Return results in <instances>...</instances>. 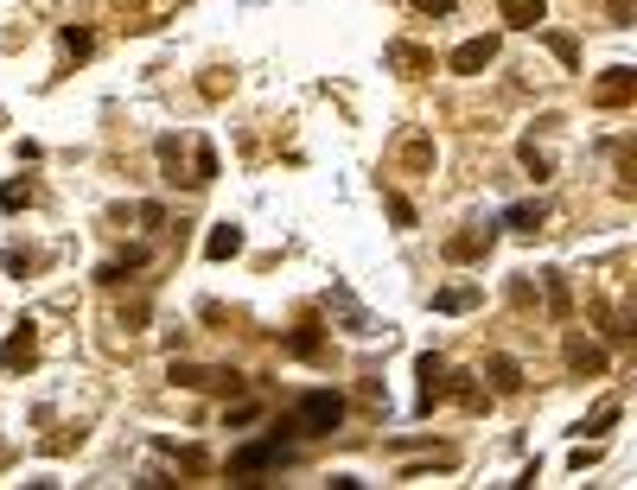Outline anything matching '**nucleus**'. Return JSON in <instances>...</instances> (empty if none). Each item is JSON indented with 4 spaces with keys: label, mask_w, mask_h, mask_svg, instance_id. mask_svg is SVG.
I'll return each instance as SVG.
<instances>
[{
    "label": "nucleus",
    "mask_w": 637,
    "mask_h": 490,
    "mask_svg": "<svg viewBox=\"0 0 637 490\" xmlns=\"http://www.w3.org/2000/svg\"><path fill=\"white\" fill-rule=\"evenodd\" d=\"M618 414H625V401H618V395H606V401H599V408H593L587 420H580L574 433H593V440H606V433L618 427Z\"/></svg>",
    "instance_id": "9b49d317"
},
{
    "label": "nucleus",
    "mask_w": 637,
    "mask_h": 490,
    "mask_svg": "<svg viewBox=\"0 0 637 490\" xmlns=\"http://www.w3.org/2000/svg\"><path fill=\"white\" fill-rule=\"evenodd\" d=\"M542 39H548V51H555L567 70H580V39H574V32H542Z\"/></svg>",
    "instance_id": "412c9836"
},
{
    "label": "nucleus",
    "mask_w": 637,
    "mask_h": 490,
    "mask_svg": "<svg viewBox=\"0 0 637 490\" xmlns=\"http://www.w3.org/2000/svg\"><path fill=\"white\" fill-rule=\"evenodd\" d=\"M542 287H548V312H555V319H567V280L548 268V274H542Z\"/></svg>",
    "instance_id": "4be33fe9"
},
{
    "label": "nucleus",
    "mask_w": 637,
    "mask_h": 490,
    "mask_svg": "<svg viewBox=\"0 0 637 490\" xmlns=\"http://www.w3.org/2000/svg\"><path fill=\"white\" fill-rule=\"evenodd\" d=\"M637 102V70L631 64H612L606 77L593 83V109H631Z\"/></svg>",
    "instance_id": "7ed1b4c3"
},
{
    "label": "nucleus",
    "mask_w": 637,
    "mask_h": 490,
    "mask_svg": "<svg viewBox=\"0 0 637 490\" xmlns=\"http://www.w3.org/2000/svg\"><path fill=\"white\" fill-rule=\"evenodd\" d=\"M402 160H408V166H427V160H434V140H427V134H408V140H402Z\"/></svg>",
    "instance_id": "5701e85b"
},
{
    "label": "nucleus",
    "mask_w": 637,
    "mask_h": 490,
    "mask_svg": "<svg viewBox=\"0 0 637 490\" xmlns=\"http://www.w3.org/2000/svg\"><path fill=\"white\" fill-rule=\"evenodd\" d=\"M134 268H147V249H128V255L102 261V268H96V280H102V287H122V280H128Z\"/></svg>",
    "instance_id": "4468645a"
},
{
    "label": "nucleus",
    "mask_w": 637,
    "mask_h": 490,
    "mask_svg": "<svg viewBox=\"0 0 637 490\" xmlns=\"http://www.w3.org/2000/svg\"><path fill=\"white\" fill-rule=\"evenodd\" d=\"M58 45L71 51V58H90V51H96V32H83V26H71V32H64Z\"/></svg>",
    "instance_id": "b1692460"
},
{
    "label": "nucleus",
    "mask_w": 637,
    "mask_h": 490,
    "mask_svg": "<svg viewBox=\"0 0 637 490\" xmlns=\"http://www.w3.org/2000/svg\"><path fill=\"white\" fill-rule=\"evenodd\" d=\"M504 223L529 236V230H542V223H548V204H542V198H536V204H510V210H504Z\"/></svg>",
    "instance_id": "a211bd4d"
},
{
    "label": "nucleus",
    "mask_w": 637,
    "mask_h": 490,
    "mask_svg": "<svg viewBox=\"0 0 637 490\" xmlns=\"http://www.w3.org/2000/svg\"><path fill=\"white\" fill-rule=\"evenodd\" d=\"M281 350H287V357H306V363H313V357H325V331H319V325H300V331H287V338H281Z\"/></svg>",
    "instance_id": "f8f14e48"
},
{
    "label": "nucleus",
    "mask_w": 637,
    "mask_h": 490,
    "mask_svg": "<svg viewBox=\"0 0 637 490\" xmlns=\"http://www.w3.org/2000/svg\"><path fill=\"white\" fill-rule=\"evenodd\" d=\"M32 363H39V331H32V319H20V331L0 344V370H7V376H26Z\"/></svg>",
    "instance_id": "39448f33"
},
{
    "label": "nucleus",
    "mask_w": 637,
    "mask_h": 490,
    "mask_svg": "<svg viewBox=\"0 0 637 490\" xmlns=\"http://www.w3.org/2000/svg\"><path fill=\"white\" fill-rule=\"evenodd\" d=\"M491 58H497V39L485 32V39H466V45H459V51H453V58H446V64H453L459 77H478V70H485Z\"/></svg>",
    "instance_id": "6e6552de"
},
{
    "label": "nucleus",
    "mask_w": 637,
    "mask_h": 490,
    "mask_svg": "<svg viewBox=\"0 0 637 490\" xmlns=\"http://www.w3.org/2000/svg\"><path fill=\"white\" fill-rule=\"evenodd\" d=\"M542 13H548V7H542V0H504V20H510L516 32H529V26H542Z\"/></svg>",
    "instance_id": "6ab92c4d"
},
{
    "label": "nucleus",
    "mask_w": 637,
    "mask_h": 490,
    "mask_svg": "<svg viewBox=\"0 0 637 490\" xmlns=\"http://www.w3.org/2000/svg\"><path fill=\"white\" fill-rule=\"evenodd\" d=\"M612 26H631V0H612Z\"/></svg>",
    "instance_id": "cd10ccee"
},
{
    "label": "nucleus",
    "mask_w": 637,
    "mask_h": 490,
    "mask_svg": "<svg viewBox=\"0 0 637 490\" xmlns=\"http://www.w3.org/2000/svg\"><path fill=\"white\" fill-rule=\"evenodd\" d=\"M389 217L402 223V230H415V204H408V198H395V191H389Z\"/></svg>",
    "instance_id": "a878e982"
},
{
    "label": "nucleus",
    "mask_w": 637,
    "mask_h": 490,
    "mask_svg": "<svg viewBox=\"0 0 637 490\" xmlns=\"http://www.w3.org/2000/svg\"><path fill=\"white\" fill-rule=\"evenodd\" d=\"M561 357H567V370H574V376H606V350H599L593 338H580V331L561 344Z\"/></svg>",
    "instance_id": "0eeeda50"
},
{
    "label": "nucleus",
    "mask_w": 637,
    "mask_h": 490,
    "mask_svg": "<svg viewBox=\"0 0 637 490\" xmlns=\"http://www.w3.org/2000/svg\"><path fill=\"white\" fill-rule=\"evenodd\" d=\"M332 306L344 312V331H357V338H364V331H376V325H370V312L351 300V287H332Z\"/></svg>",
    "instance_id": "dca6fc26"
},
{
    "label": "nucleus",
    "mask_w": 637,
    "mask_h": 490,
    "mask_svg": "<svg viewBox=\"0 0 637 490\" xmlns=\"http://www.w3.org/2000/svg\"><path fill=\"white\" fill-rule=\"evenodd\" d=\"M344 427V395L332 389H306L294 401V414L281 420V433H300V440H319V433H338Z\"/></svg>",
    "instance_id": "f257e3e1"
},
{
    "label": "nucleus",
    "mask_w": 637,
    "mask_h": 490,
    "mask_svg": "<svg viewBox=\"0 0 637 490\" xmlns=\"http://www.w3.org/2000/svg\"><path fill=\"white\" fill-rule=\"evenodd\" d=\"M446 382H453L446 357L427 350V357H421V401H415V414H434V408H440V401H446Z\"/></svg>",
    "instance_id": "423d86ee"
},
{
    "label": "nucleus",
    "mask_w": 637,
    "mask_h": 490,
    "mask_svg": "<svg viewBox=\"0 0 637 490\" xmlns=\"http://www.w3.org/2000/svg\"><path fill=\"white\" fill-rule=\"evenodd\" d=\"M172 382H179V389H217V395H243V376H236V370H204V363H172Z\"/></svg>",
    "instance_id": "20e7f679"
},
{
    "label": "nucleus",
    "mask_w": 637,
    "mask_h": 490,
    "mask_svg": "<svg viewBox=\"0 0 637 490\" xmlns=\"http://www.w3.org/2000/svg\"><path fill=\"white\" fill-rule=\"evenodd\" d=\"M204 255H211V261H230V255H243V230H236V223H217V230L204 236Z\"/></svg>",
    "instance_id": "2eb2a0df"
},
{
    "label": "nucleus",
    "mask_w": 637,
    "mask_h": 490,
    "mask_svg": "<svg viewBox=\"0 0 637 490\" xmlns=\"http://www.w3.org/2000/svg\"><path fill=\"white\" fill-rule=\"evenodd\" d=\"M478 306V287L472 280H459V287H440L434 293V312H472Z\"/></svg>",
    "instance_id": "f3484780"
},
{
    "label": "nucleus",
    "mask_w": 637,
    "mask_h": 490,
    "mask_svg": "<svg viewBox=\"0 0 637 490\" xmlns=\"http://www.w3.org/2000/svg\"><path fill=\"white\" fill-rule=\"evenodd\" d=\"M32 198H39V191L20 185V179H13V185H0V210H20V204H32Z\"/></svg>",
    "instance_id": "393cba45"
},
{
    "label": "nucleus",
    "mask_w": 637,
    "mask_h": 490,
    "mask_svg": "<svg viewBox=\"0 0 637 490\" xmlns=\"http://www.w3.org/2000/svg\"><path fill=\"white\" fill-rule=\"evenodd\" d=\"M294 459V446L281 440V427H274V440H255L243 452H230V478H255V471H268V465H287Z\"/></svg>",
    "instance_id": "f03ea898"
},
{
    "label": "nucleus",
    "mask_w": 637,
    "mask_h": 490,
    "mask_svg": "<svg viewBox=\"0 0 637 490\" xmlns=\"http://www.w3.org/2000/svg\"><path fill=\"white\" fill-rule=\"evenodd\" d=\"M459 0H415V13H453Z\"/></svg>",
    "instance_id": "bb28decb"
},
{
    "label": "nucleus",
    "mask_w": 637,
    "mask_h": 490,
    "mask_svg": "<svg viewBox=\"0 0 637 490\" xmlns=\"http://www.w3.org/2000/svg\"><path fill=\"white\" fill-rule=\"evenodd\" d=\"M211 179H217V147L198 140V147H192V185H211Z\"/></svg>",
    "instance_id": "aec40b11"
},
{
    "label": "nucleus",
    "mask_w": 637,
    "mask_h": 490,
    "mask_svg": "<svg viewBox=\"0 0 637 490\" xmlns=\"http://www.w3.org/2000/svg\"><path fill=\"white\" fill-rule=\"evenodd\" d=\"M491 242H497V230H491V223H478V230H459L453 242H446V261H478V255L491 249Z\"/></svg>",
    "instance_id": "9d476101"
},
{
    "label": "nucleus",
    "mask_w": 637,
    "mask_h": 490,
    "mask_svg": "<svg viewBox=\"0 0 637 490\" xmlns=\"http://www.w3.org/2000/svg\"><path fill=\"white\" fill-rule=\"evenodd\" d=\"M383 58H389L395 70H402V77H421V70H434V51L415 45V39H395V45L383 51Z\"/></svg>",
    "instance_id": "1a4fd4ad"
},
{
    "label": "nucleus",
    "mask_w": 637,
    "mask_h": 490,
    "mask_svg": "<svg viewBox=\"0 0 637 490\" xmlns=\"http://www.w3.org/2000/svg\"><path fill=\"white\" fill-rule=\"evenodd\" d=\"M485 376H491L497 395H516V389H523V370H516V357H504V350H497V357H485Z\"/></svg>",
    "instance_id": "ddd939ff"
}]
</instances>
